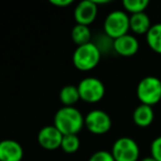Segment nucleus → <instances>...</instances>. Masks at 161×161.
<instances>
[{"label":"nucleus","mask_w":161,"mask_h":161,"mask_svg":"<svg viewBox=\"0 0 161 161\" xmlns=\"http://www.w3.org/2000/svg\"><path fill=\"white\" fill-rule=\"evenodd\" d=\"M54 126L65 135H77L84 126V117L77 108L63 106L54 115Z\"/></svg>","instance_id":"1"},{"label":"nucleus","mask_w":161,"mask_h":161,"mask_svg":"<svg viewBox=\"0 0 161 161\" xmlns=\"http://www.w3.org/2000/svg\"><path fill=\"white\" fill-rule=\"evenodd\" d=\"M101 56L102 54L96 45L90 42L76 47L73 53V64L80 71H91L97 66Z\"/></svg>","instance_id":"2"},{"label":"nucleus","mask_w":161,"mask_h":161,"mask_svg":"<svg viewBox=\"0 0 161 161\" xmlns=\"http://www.w3.org/2000/svg\"><path fill=\"white\" fill-rule=\"evenodd\" d=\"M137 97L143 105H156L161 101V80L156 76L143 77L137 86Z\"/></svg>","instance_id":"3"},{"label":"nucleus","mask_w":161,"mask_h":161,"mask_svg":"<svg viewBox=\"0 0 161 161\" xmlns=\"http://www.w3.org/2000/svg\"><path fill=\"white\" fill-rule=\"evenodd\" d=\"M129 16L123 10L112 11L104 21V33L113 40L120 38L128 33Z\"/></svg>","instance_id":"4"},{"label":"nucleus","mask_w":161,"mask_h":161,"mask_svg":"<svg viewBox=\"0 0 161 161\" xmlns=\"http://www.w3.org/2000/svg\"><path fill=\"white\" fill-rule=\"evenodd\" d=\"M80 99L86 103H97L105 95V85L97 77H85L77 86Z\"/></svg>","instance_id":"5"},{"label":"nucleus","mask_w":161,"mask_h":161,"mask_svg":"<svg viewBox=\"0 0 161 161\" xmlns=\"http://www.w3.org/2000/svg\"><path fill=\"white\" fill-rule=\"evenodd\" d=\"M115 161H137L139 159V147L129 137H121L114 142L110 151Z\"/></svg>","instance_id":"6"},{"label":"nucleus","mask_w":161,"mask_h":161,"mask_svg":"<svg viewBox=\"0 0 161 161\" xmlns=\"http://www.w3.org/2000/svg\"><path fill=\"white\" fill-rule=\"evenodd\" d=\"M84 126L93 135H104L112 128V119L104 110L94 109L84 117Z\"/></svg>","instance_id":"7"},{"label":"nucleus","mask_w":161,"mask_h":161,"mask_svg":"<svg viewBox=\"0 0 161 161\" xmlns=\"http://www.w3.org/2000/svg\"><path fill=\"white\" fill-rule=\"evenodd\" d=\"M63 135L55 126H45L39 131L38 142L45 150H55L61 147Z\"/></svg>","instance_id":"8"},{"label":"nucleus","mask_w":161,"mask_h":161,"mask_svg":"<svg viewBox=\"0 0 161 161\" xmlns=\"http://www.w3.org/2000/svg\"><path fill=\"white\" fill-rule=\"evenodd\" d=\"M97 6L93 0H84L78 3V5L74 9V19L77 25H90L96 19Z\"/></svg>","instance_id":"9"},{"label":"nucleus","mask_w":161,"mask_h":161,"mask_svg":"<svg viewBox=\"0 0 161 161\" xmlns=\"http://www.w3.org/2000/svg\"><path fill=\"white\" fill-rule=\"evenodd\" d=\"M23 148L18 141L5 139L0 141V161H21Z\"/></svg>","instance_id":"10"},{"label":"nucleus","mask_w":161,"mask_h":161,"mask_svg":"<svg viewBox=\"0 0 161 161\" xmlns=\"http://www.w3.org/2000/svg\"><path fill=\"white\" fill-rule=\"evenodd\" d=\"M139 42L136 36L131 34H125L120 38L114 40V51L121 56H132L138 52Z\"/></svg>","instance_id":"11"},{"label":"nucleus","mask_w":161,"mask_h":161,"mask_svg":"<svg viewBox=\"0 0 161 161\" xmlns=\"http://www.w3.org/2000/svg\"><path fill=\"white\" fill-rule=\"evenodd\" d=\"M153 118L154 113L152 107L148 105H143V104H140L138 107H136V109L134 110V114H132L134 123L137 126L142 128L151 125V123L153 121Z\"/></svg>","instance_id":"12"},{"label":"nucleus","mask_w":161,"mask_h":161,"mask_svg":"<svg viewBox=\"0 0 161 161\" xmlns=\"http://www.w3.org/2000/svg\"><path fill=\"white\" fill-rule=\"evenodd\" d=\"M151 28V22L145 12L131 14L129 17V29L136 34H147Z\"/></svg>","instance_id":"13"},{"label":"nucleus","mask_w":161,"mask_h":161,"mask_svg":"<svg viewBox=\"0 0 161 161\" xmlns=\"http://www.w3.org/2000/svg\"><path fill=\"white\" fill-rule=\"evenodd\" d=\"M72 40L77 47L92 42V32L87 25L76 23L72 29Z\"/></svg>","instance_id":"14"},{"label":"nucleus","mask_w":161,"mask_h":161,"mask_svg":"<svg viewBox=\"0 0 161 161\" xmlns=\"http://www.w3.org/2000/svg\"><path fill=\"white\" fill-rule=\"evenodd\" d=\"M146 40L152 51L161 54V23L151 25L146 34Z\"/></svg>","instance_id":"15"},{"label":"nucleus","mask_w":161,"mask_h":161,"mask_svg":"<svg viewBox=\"0 0 161 161\" xmlns=\"http://www.w3.org/2000/svg\"><path fill=\"white\" fill-rule=\"evenodd\" d=\"M60 101L64 106H73L80 99L77 86L74 85H66L61 90L60 92Z\"/></svg>","instance_id":"16"},{"label":"nucleus","mask_w":161,"mask_h":161,"mask_svg":"<svg viewBox=\"0 0 161 161\" xmlns=\"http://www.w3.org/2000/svg\"><path fill=\"white\" fill-rule=\"evenodd\" d=\"M80 145V138L77 135H65L63 136L61 148L66 153H75Z\"/></svg>","instance_id":"17"},{"label":"nucleus","mask_w":161,"mask_h":161,"mask_svg":"<svg viewBox=\"0 0 161 161\" xmlns=\"http://www.w3.org/2000/svg\"><path fill=\"white\" fill-rule=\"evenodd\" d=\"M149 1L148 0H124L123 7L127 12H130L131 14H140L145 12L147 9Z\"/></svg>","instance_id":"18"},{"label":"nucleus","mask_w":161,"mask_h":161,"mask_svg":"<svg viewBox=\"0 0 161 161\" xmlns=\"http://www.w3.org/2000/svg\"><path fill=\"white\" fill-rule=\"evenodd\" d=\"M96 42H93L97 47V49L99 50L101 54L103 53H109L110 51H114V40L110 39L108 36H106L105 33L98 34Z\"/></svg>","instance_id":"19"},{"label":"nucleus","mask_w":161,"mask_h":161,"mask_svg":"<svg viewBox=\"0 0 161 161\" xmlns=\"http://www.w3.org/2000/svg\"><path fill=\"white\" fill-rule=\"evenodd\" d=\"M88 161H115V159L110 152L105 151V150H99V151L93 153L88 159Z\"/></svg>","instance_id":"20"},{"label":"nucleus","mask_w":161,"mask_h":161,"mask_svg":"<svg viewBox=\"0 0 161 161\" xmlns=\"http://www.w3.org/2000/svg\"><path fill=\"white\" fill-rule=\"evenodd\" d=\"M150 151H151V157L156 159L157 161H161V136L157 137L151 143L150 147Z\"/></svg>","instance_id":"21"},{"label":"nucleus","mask_w":161,"mask_h":161,"mask_svg":"<svg viewBox=\"0 0 161 161\" xmlns=\"http://www.w3.org/2000/svg\"><path fill=\"white\" fill-rule=\"evenodd\" d=\"M73 3L72 0H50V3L56 7H67Z\"/></svg>","instance_id":"22"},{"label":"nucleus","mask_w":161,"mask_h":161,"mask_svg":"<svg viewBox=\"0 0 161 161\" xmlns=\"http://www.w3.org/2000/svg\"><path fill=\"white\" fill-rule=\"evenodd\" d=\"M93 1H94V3L96 6H98V5H105V3H109V0H93Z\"/></svg>","instance_id":"23"},{"label":"nucleus","mask_w":161,"mask_h":161,"mask_svg":"<svg viewBox=\"0 0 161 161\" xmlns=\"http://www.w3.org/2000/svg\"><path fill=\"white\" fill-rule=\"evenodd\" d=\"M140 161H157V160H156V159H153L151 156H150V157H146V158L141 159Z\"/></svg>","instance_id":"24"}]
</instances>
